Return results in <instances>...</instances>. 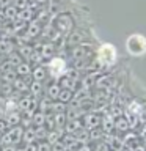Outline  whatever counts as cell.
<instances>
[{
	"mask_svg": "<svg viewBox=\"0 0 146 151\" xmlns=\"http://www.w3.org/2000/svg\"><path fill=\"white\" fill-rule=\"evenodd\" d=\"M96 55V47L89 42H80V44L71 46L69 47V57L72 63L77 61H88Z\"/></svg>",
	"mask_w": 146,
	"mask_h": 151,
	"instance_id": "obj_1",
	"label": "cell"
},
{
	"mask_svg": "<svg viewBox=\"0 0 146 151\" xmlns=\"http://www.w3.org/2000/svg\"><path fill=\"white\" fill-rule=\"evenodd\" d=\"M52 27L55 28L60 35H63L64 38L74 30V19L69 13H60L57 14L52 21Z\"/></svg>",
	"mask_w": 146,
	"mask_h": 151,
	"instance_id": "obj_2",
	"label": "cell"
},
{
	"mask_svg": "<svg viewBox=\"0 0 146 151\" xmlns=\"http://www.w3.org/2000/svg\"><path fill=\"white\" fill-rule=\"evenodd\" d=\"M126 49L134 57L145 55L146 54V38L143 35H130L126 40Z\"/></svg>",
	"mask_w": 146,
	"mask_h": 151,
	"instance_id": "obj_3",
	"label": "cell"
},
{
	"mask_svg": "<svg viewBox=\"0 0 146 151\" xmlns=\"http://www.w3.org/2000/svg\"><path fill=\"white\" fill-rule=\"evenodd\" d=\"M96 58L102 66H112L116 61V50L112 44H102L96 49Z\"/></svg>",
	"mask_w": 146,
	"mask_h": 151,
	"instance_id": "obj_4",
	"label": "cell"
},
{
	"mask_svg": "<svg viewBox=\"0 0 146 151\" xmlns=\"http://www.w3.org/2000/svg\"><path fill=\"white\" fill-rule=\"evenodd\" d=\"M47 69H49V76L52 79H58L61 77L64 73H66V69H68V65H66V61L63 58H60V57H52L50 60H47Z\"/></svg>",
	"mask_w": 146,
	"mask_h": 151,
	"instance_id": "obj_5",
	"label": "cell"
},
{
	"mask_svg": "<svg viewBox=\"0 0 146 151\" xmlns=\"http://www.w3.org/2000/svg\"><path fill=\"white\" fill-rule=\"evenodd\" d=\"M82 126L85 127V129H94V127H99L101 126V120H102V115L96 110H88L85 112L82 115Z\"/></svg>",
	"mask_w": 146,
	"mask_h": 151,
	"instance_id": "obj_6",
	"label": "cell"
},
{
	"mask_svg": "<svg viewBox=\"0 0 146 151\" xmlns=\"http://www.w3.org/2000/svg\"><path fill=\"white\" fill-rule=\"evenodd\" d=\"M42 32V22H39L38 19H31L30 22H27L25 25V38L27 40H36Z\"/></svg>",
	"mask_w": 146,
	"mask_h": 151,
	"instance_id": "obj_7",
	"label": "cell"
},
{
	"mask_svg": "<svg viewBox=\"0 0 146 151\" xmlns=\"http://www.w3.org/2000/svg\"><path fill=\"white\" fill-rule=\"evenodd\" d=\"M35 49L39 52V57H41L42 61H47V60H50L52 57L57 55V46L50 41H44L39 47H35Z\"/></svg>",
	"mask_w": 146,
	"mask_h": 151,
	"instance_id": "obj_8",
	"label": "cell"
},
{
	"mask_svg": "<svg viewBox=\"0 0 146 151\" xmlns=\"http://www.w3.org/2000/svg\"><path fill=\"white\" fill-rule=\"evenodd\" d=\"M31 80H38V82H42V83H46L47 80L50 79V76H49V69H47V66L46 65H35V66H31Z\"/></svg>",
	"mask_w": 146,
	"mask_h": 151,
	"instance_id": "obj_9",
	"label": "cell"
},
{
	"mask_svg": "<svg viewBox=\"0 0 146 151\" xmlns=\"http://www.w3.org/2000/svg\"><path fill=\"white\" fill-rule=\"evenodd\" d=\"M30 82H31V77H19L17 76L11 85H13L16 93L24 94V93H28V85H30Z\"/></svg>",
	"mask_w": 146,
	"mask_h": 151,
	"instance_id": "obj_10",
	"label": "cell"
},
{
	"mask_svg": "<svg viewBox=\"0 0 146 151\" xmlns=\"http://www.w3.org/2000/svg\"><path fill=\"white\" fill-rule=\"evenodd\" d=\"M60 90H61V87H60V83H58V80H50L47 85H44V96H47L49 99H57L58 98V94H60Z\"/></svg>",
	"mask_w": 146,
	"mask_h": 151,
	"instance_id": "obj_11",
	"label": "cell"
},
{
	"mask_svg": "<svg viewBox=\"0 0 146 151\" xmlns=\"http://www.w3.org/2000/svg\"><path fill=\"white\" fill-rule=\"evenodd\" d=\"M129 129H130V124H129V121H127V118L124 115H118V116L113 118V131L126 134Z\"/></svg>",
	"mask_w": 146,
	"mask_h": 151,
	"instance_id": "obj_12",
	"label": "cell"
},
{
	"mask_svg": "<svg viewBox=\"0 0 146 151\" xmlns=\"http://www.w3.org/2000/svg\"><path fill=\"white\" fill-rule=\"evenodd\" d=\"M21 118H22V112L17 110V109H14V110L5 112L3 120L6 121L8 126H16V124H21Z\"/></svg>",
	"mask_w": 146,
	"mask_h": 151,
	"instance_id": "obj_13",
	"label": "cell"
},
{
	"mask_svg": "<svg viewBox=\"0 0 146 151\" xmlns=\"http://www.w3.org/2000/svg\"><path fill=\"white\" fill-rule=\"evenodd\" d=\"M14 71H16V74L19 77H31L30 76L31 74V65L25 60H22L21 63H17L14 66Z\"/></svg>",
	"mask_w": 146,
	"mask_h": 151,
	"instance_id": "obj_14",
	"label": "cell"
},
{
	"mask_svg": "<svg viewBox=\"0 0 146 151\" xmlns=\"http://www.w3.org/2000/svg\"><path fill=\"white\" fill-rule=\"evenodd\" d=\"M28 94H31L33 98H41L44 94V83L38 82V80H31L28 85Z\"/></svg>",
	"mask_w": 146,
	"mask_h": 151,
	"instance_id": "obj_15",
	"label": "cell"
},
{
	"mask_svg": "<svg viewBox=\"0 0 146 151\" xmlns=\"http://www.w3.org/2000/svg\"><path fill=\"white\" fill-rule=\"evenodd\" d=\"M82 127V120L77 118V120H66L64 126H63V131L64 134H74L75 131H79Z\"/></svg>",
	"mask_w": 146,
	"mask_h": 151,
	"instance_id": "obj_16",
	"label": "cell"
},
{
	"mask_svg": "<svg viewBox=\"0 0 146 151\" xmlns=\"http://www.w3.org/2000/svg\"><path fill=\"white\" fill-rule=\"evenodd\" d=\"M66 109H68V104H66V102H61V101H58V99L50 101L49 112H52V113H64Z\"/></svg>",
	"mask_w": 146,
	"mask_h": 151,
	"instance_id": "obj_17",
	"label": "cell"
},
{
	"mask_svg": "<svg viewBox=\"0 0 146 151\" xmlns=\"http://www.w3.org/2000/svg\"><path fill=\"white\" fill-rule=\"evenodd\" d=\"M105 139V132L102 131V127H94V129H89V143H94V142L104 140Z\"/></svg>",
	"mask_w": 146,
	"mask_h": 151,
	"instance_id": "obj_18",
	"label": "cell"
},
{
	"mask_svg": "<svg viewBox=\"0 0 146 151\" xmlns=\"http://www.w3.org/2000/svg\"><path fill=\"white\" fill-rule=\"evenodd\" d=\"M74 137H75V140H77L79 143H89V131L85 129L83 126L80 127L79 131L74 132Z\"/></svg>",
	"mask_w": 146,
	"mask_h": 151,
	"instance_id": "obj_19",
	"label": "cell"
},
{
	"mask_svg": "<svg viewBox=\"0 0 146 151\" xmlns=\"http://www.w3.org/2000/svg\"><path fill=\"white\" fill-rule=\"evenodd\" d=\"M22 143H30V142H36V135H35V129L33 126H28V127H24V132H22Z\"/></svg>",
	"mask_w": 146,
	"mask_h": 151,
	"instance_id": "obj_20",
	"label": "cell"
},
{
	"mask_svg": "<svg viewBox=\"0 0 146 151\" xmlns=\"http://www.w3.org/2000/svg\"><path fill=\"white\" fill-rule=\"evenodd\" d=\"M46 113L41 110H36L31 113V124L33 126H46Z\"/></svg>",
	"mask_w": 146,
	"mask_h": 151,
	"instance_id": "obj_21",
	"label": "cell"
},
{
	"mask_svg": "<svg viewBox=\"0 0 146 151\" xmlns=\"http://www.w3.org/2000/svg\"><path fill=\"white\" fill-rule=\"evenodd\" d=\"M16 77H17V74H16V71H14V69L3 71V73L0 74V80H2L3 83H13Z\"/></svg>",
	"mask_w": 146,
	"mask_h": 151,
	"instance_id": "obj_22",
	"label": "cell"
},
{
	"mask_svg": "<svg viewBox=\"0 0 146 151\" xmlns=\"http://www.w3.org/2000/svg\"><path fill=\"white\" fill-rule=\"evenodd\" d=\"M74 98V91H71V90H68V88H61L60 90V94H58V101H61V102H66L68 104L71 99Z\"/></svg>",
	"mask_w": 146,
	"mask_h": 151,
	"instance_id": "obj_23",
	"label": "cell"
},
{
	"mask_svg": "<svg viewBox=\"0 0 146 151\" xmlns=\"http://www.w3.org/2000/svg\"><path fill=\"white\" fill-rule=\"evenodd\" d=\"M33 129H35V135H36V142L38 140H46V135L49 129H47L46 126H33Z\"/></svg>",
	"mask_w": 146,
	"mask_h": 151,
	"instance_id": "obj_24",
	"label": "cell"
},
{
	"mask_svg": "<svg viewBox=\"0 0 146 151\" xmlns=\"http://www.w3.org/2000/svg\"><path fill=\"white\" fill-rule=\"evenodd\" d=\"M91 148H93V151H112L110 146H108V143H107L105 140L94 142V143H91Z\"/></svg>",
	"mask_w": 146,
	"mask_h": 151,
	"instance_id": "obj_25",
	"label": "cell"
},
{
	"mask_svg": "<svg viewBox=\"0 0 146 151\" xmlns=\"http://www.w3.org/2000/svg\"><path fill=\"white\" fill-rule=\"evenodd\" d=\"M54 121H55V127L63 129L66 123V113H54Z\"/></svg>",
	"mask_w": 146,
	"mask_h": 151,
	"instance_id": "obj_26",
	"label": "cell"
},
{
	"mask_svg": "<svg viewBox=\"0 0 146 151\" xmlns=\"http://www.w3.org/2000/svg\"><path fill=\"white\" fill-rule=\"evenodd\" d=\"M17 11H19V9L14 6V5H11V6H8L6 9H5V14H3V16L6 17V19H16V17H17Z\"/></svg>",
	"mask_w": 146,
	"mask_h": 151,
	"instance_id": "obj_27",
	"label": "cell"
},
{
	"mask_svg": "<svg viewBox=\"0 0 146 151\" xmlns=\"http://www.w3.org/2000/svg\"><path fill=\"white\" fill-rule=\"evenodd\" d=\"M36 150L38 151H50L52 150V145L47 140H38L36 142Z\"/></svg>",
	"mask_w": 146,
	"mask_h": 151,
	"instance_id": "obj_28",
	"label": "cell"
},
{
	"mask_svg": "<svg viewBox=\"0 0 146 151\" xmlns=\"http://www.w3.org/2000/svg\"><path fill=\"white\" fill-rule=\"evenodd\" d=\"M19 151H38V150H36V142L24 143V145H22V148H19Z\"/></svg>",
	"mask_w": 146,
	"mask_h": 151,
	"instance_id": "obj_29",
	"label": "cell"
},
{
	"mask_svg": "<svg viewBox=\"0 0 146 151\" xmlns=\"http://www.w3.org/2000/svg\"><path fill=\"white\" fill-rule=\"evenodd\" d=\"M50 151H68V150H66L63 142L58 140V142H55V143H52V150Z\"/></svg>",
	"mask_w": 146,
	"mask_h": 151,
	"instance_id": "obj_30",
	"label": "cell"
},
{
	"mask_svg": "<svg viewBox=\"0 0 146 151\" xmlns=\"http://www.w3.org/2000/svg\"><path fill=\"white\" fill-rule=\"evenodd\" d=\"M74 151H93V148H91V145H89V143H80Z\"/></svg>",
	"mask_w": 146,
	"mask_h": 151,
	"instance_id": "obj_31",
	"label": "cell"
},
{
	"mask_svg": "<svg viewBox=\"0 0 146 151\" xmlns=\"http://www.w3.org/2000/svg\"><path fill=\"white\" fill-rule=\"evenodd\" d=\"M0 151H19L17 145H3L0 146Z\"/></svg>",
	"mask_w": 146,
	"mask_h": 151,
	"instance_id": "obj_32",
	"label": "cell"
},
{
	"mask_svg": "<svg viewBox=\"0 0 146 151\" xmlns=\"http://www.w3.org/2000/svg\"><path fill=\"white\" fill-rule=\"evenodd\" d=\"M14 6H16L17 9L27 8V0H17V2H14Z\"/></svg>",
	"mask_w": 146,
	"mask_h": 151,
	"instance_id": "obj_33",
	"label": "cell"
},
{
	"mask_svg": "<svg viewBox=\"0 0 146 151\" xmlns=\"http://www.w3.org/2000/svg\"><path fill=\"white\" fill-rule=\"evenodd\" d=\"M8 124H6V121H5L3 120V118H2V120H0V134H2V132H5V131H6L8 129Z\"/></svg>",
	"mask_w": 146,
	"mask_h": 151,
	"instance_id": "obj_34",
	"label": "cell"
},
{
	"mask_svg": "<svg viewBox=\"0 0 146 151\" xmlns=\"http://www.w3.org/2000/svg\"><path fill=\"white\" fill-rule=\"evenodd\" d=\"M36 2H38V3H46L47 0H36Z\"/></svg>",
	"mask_w": 146,
	"mask_h": 151,
	"instance_id": "obj_35",
	"label": "cell"
},
{
	"mask_svg": "<svg viewBox=\"0 0 146 151\" xmlns=\"http://www.w3.org/2000/svg\"><path fill=\"white\" fill-rule=\"evenodd\" d=\"M0 90H2V80H0Z\"/></svg>",
	"mask_w": 146,
	"mask_h": 151,
	"instance_id": "obj_36",
	"label": "cell"
},
{
	"mask_svg": "<svg viewBox=\"0 0 146 151\" xmlns=\"http://www.w3.org/2000/svg\"><path fill=\"white\" fill-rule=\"evenodd\" d=\"M0 74H2V68H0Z\"/></svg>",
	"mask_w": 146,
	"mask_h": 151,
	"instance_id": "obj_37",
	"label": "cell"
},
{
	"mask_svg": "<svg viewBox=\"0 0 146 151\" xmlns=\"http://www.w3.org/2000/svg\"><path fill=\"white\" fill-rule=\"evenodd\" d=\"M0 58H2V54H0Z\"/></svg>",
	"mask_w": 146,
	"mask_h": 151,
	"instance_id": "obj_38",
	"label": "cell"
}]
</instances>
